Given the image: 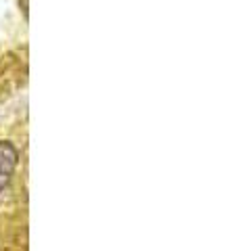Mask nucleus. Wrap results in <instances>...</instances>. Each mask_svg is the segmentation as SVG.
<instances>
[{"instance_id":"1","label":"nucleus","mask_w":238,"mask_h":251,"mask_svg":"<svg viewBox=\"0 0 238 251\" xmlns=\"http://www.w3.org/2000/svg\"><path fill=\"white\" fill-rule=\"evenodd\" d=\"M15 168H17V151L11 143H0V191L11 180Z\"/></svg>"}]
</instances>
